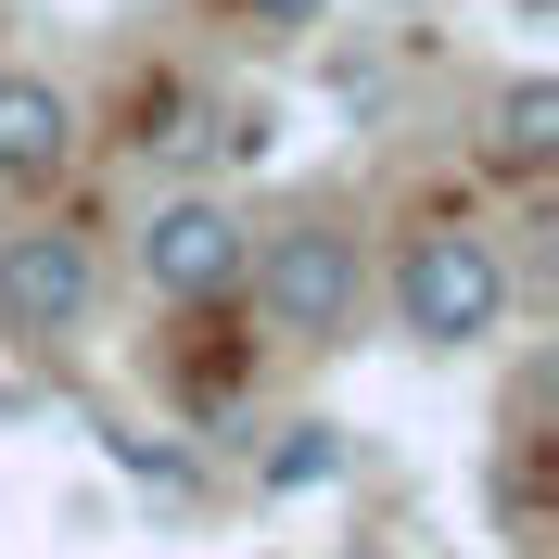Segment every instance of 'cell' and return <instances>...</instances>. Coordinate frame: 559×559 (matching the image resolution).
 <instances>
[{
	"label": "cell",
	"mask_w": 559,
	"mask_h": 559,
	"mask_svg": "<svg viewBox=\"0 0 559 559\" xmlns=\"http://www.w3.org/2000/svg\"><path fill=\"white\" fill-rule=\"evenodd\" d=\"M242 293L293 356H331V344H356V306H369V242L306 204V216H280V229L242 242Z\"/></svg>",
	"instance_id": "6da1fadb"
},
{
	"label": "cell",
	"mask_w": 559,
	"mask_h": 559,
	"mask_svg": "<svg viewBox=\"0 0 559 559\" xmlns=\"http://www.w3.org/2000/svg\"><path fill=\"white\" fill-rule=\"evenodd\" d=\"M382 293H394V331L432 344V356H471V344L509 331V254H496L484 216H419L407 242H394Z\"/></svg>",
	"instance_id": "7a4b0ae2"
},
{
	"label": "cell",
	"mask_w": 559,
	"mask_h": 559,
	"mask_svg": "<svg viewBox=\"0 0 559 559\" xmlns=\"http://www.w3.org/2000/svg\"><path fill=\"white\" fill-rule=\"evenodd\" d=\"M242 204L229 191H153L128 229V267L153 306H216V293H242Z\"/></svg>",
	"instance_id": "3957f363"
},
{
	"label": "cell",
	"mask_w": 559,
	"mask_h": 559,
	"mask_svg": "<svg viewBox=\"0 0 559 559\" xmlns=\"http://www.w3.org/2000/svg\"><path fill=\"white\" fill-rule=\"evenodd\" d=\"M103 318V242L38 216V229H0V344H76Z\"/></svg>",
	"instance_id": "277c9868"
},
{
	"label": "cell",
	"mask_w": 559,
	"mask_h": 559,
	"mask_svg": "<svg viewBox=\"0 0 559 559\" xmlns=\"http://www.w3.org/2000/svg\"><path fill=\"white\" fill-rule=\"evenodd\" d=\"M76 140H90V115H76V90H64V76L0 64V191L51 204V191L76 178Z\"/></svg>",
	"instance_id": "5b68a950"
},
{
	"label": "cell",
	"mask_w": 559,
	"mask_h": 559,
	"mask_svg": "<svg viewBox=\"0 0 559 559\" xmlns=\"http://www.w3.org/2000/svg\"><path fill=\"white\" fill-rule=\"evenodd\" d=\"M484 153H496L509 178H547V166H559V76H547V64H522L509 90H496V115H484Z\"/></svg>",
	"instance_id": "8992f818"
},
{
	"label": "cell",
	"mask_w": 559,
	"mask_h": 559,
	"mask_svg": "<svg viewBox=\"0 0 559 559\" xmlns=\"http://www.w3.org/2000/svg\"><path fill=\"white\" fill-rule=\"evenodd\" d=\"M344 457H356L344 419H293V432L254 457V484H267V496H318V484H344Z\"/></svg>",
	"instance_id": "52a82bcc"
},
{
	"label": "cell",
	"mask_w": 559,
	"mask_h": 559,
	"mask_svg": "<svg viewBox=\"0 0 559 559\" xmlns=\"http://www.w3.org/2000/svg\"><path fill=\"white\" fill-rule=\"evenodd\" d=\"M103 457L128 471V484H153V496H191V484H204V471H191L178 445H153V432H103Z\"/></svg>",
	"instance_id": "ba28073f"
},
{
	"label": "cell",
	"mask_w": 559,
	"mask_h": 559,
	"mask_svg": "<svg viewBox=\"0 0 559 559\" xmlns=\"http://www.w3.org/2000/svg\"><path fill=\"white\" fill-rule=\"evenodd\" d=\"M254 38H306V26H331V0H229Z\"/></svg>",
	"instance_id": "9c48e42d"
},
{
	"label": "cell",
	"mask_w": 559,
	"mask_h": 559,
	"mask_svg": "<svg viewBox=\"0 0 559 559\" xmlns=\"http://www.w3.org/2000/svg\"><path fill=\"white\" fill-rule=\"evenodd\" d=\"M522 13H547V0H522Z\"/></svg>",
	"instance_id": "30bf717a"
},
{
	"label": "cell",
	"mask_w": 559,
	"mask_h": 559,
	"mask_svg": "<svg viewBox=\"0 0 559 559\" xmlns=\"http://www.w3.org/2000/svg\"><path fill=\"white\" fill-rule=\"evenodd\" d=\"M356 559H369V547H356Z\"/></svg>",
	"instance_id": "8fae6325"
}]
</instances>
